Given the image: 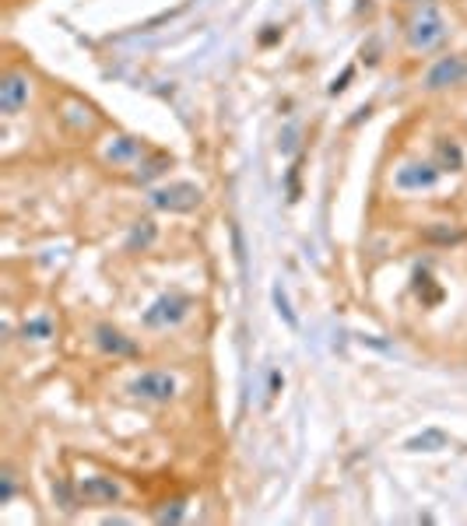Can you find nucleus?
Here are the masks:
<instances>
[{
    "mask_svg": "<svg viewBox=\"0 0 467 526\" xmlns=\"http://www.w3.org/2000/svg\"><path fill=\"white\" fill-rule=\"evenodd\" d=\"M450 36V25H446L443 11L425 0V4H415L404 18V39H408V50L411 53H432L446 43Z\"/></svg>",
    "mask_w": 467,
    "mask_h": 526,
    "instance_id": "nucleus-1",
    "label": "nucleus"
},
{
    "mask_svg": "<svg viewBox=\"0 0 467 526\" xmlns=\"http://www.w3.org/2000/svg\"><path fill=\"white\" fill-rule=\"evenodd\" d=\"M127 397L137 404H173L180 397V376L169 369H144L127 383Z\"/></svg>",
    "mask_w": 467,
    "mask_h": 526,
    "instance_id": "nucleus-2",
    "label": "nucleus"
},
{
    "mask_svg": "<svg viewBox=\"0 0 467 526\" xmlns=\"http://www.w3.org/2000/svg\"><path fill=\"white\" fill-rule=\"evenodd\" d=\"M201 200H204V190L197 183H187V179H176V183L148 190V204L166 214H190L201 207Z\"/></svg>",
    "mask_w": 467,
    "mask_h": 526,
    "instance_id": "nucleus-3",
    "label": "nucleus"
},
{
    "mask_svg": "<svg viewBox=\"0 0 467 526\" xmlns=\"http://www.w3.org/2000/svg\"><path fill=\"white\" fill-rule=\"evenodd\" d=\"M190 313H194V299H190V295L166 292V295H159V299L151 302L148 309H144L141 323L148 330H173V327H180Z\"/></svg>",
    "mask_w": 467,
    "mask_h": 526,
    "instance_id": "nucleus-4",
    "label": "nucleus"
},
{
    "mask_svg": "<svg viewBox=\"0 0 467 526\" xmlns=\"http://www.w3.org/2000/svg\"><path fill=\"white\" fill-rule=\"evenodd\" d=\"M460 85H467V60L457 57V53L439 57L422 78L425 92H450V88H460Z\"/></svg>",
    "mask_w": 467,
    "mask_h": 526,
    "instance_id": "nucleus-5",
    "label": "nucleus"
},
{
    "mask_svg": "<svg viewBox=\"0 0 467 526\" xmlns=\"http://www.w3.org/2000/svg\"><path fill=\"white\" fill-rule=\"evenodd\" d=\"M32 102V78L18 67H8L0 78V113L18 116Z\"/></svg>",
    "mask_w": 467,
    "mask_h": 526,
    "instance_id": "nucleus-6",
    "label": "nucleus"
},
{
    "mask_svg": "<svg viewBox=\"0 0 467 526\" xmlns=\"http://www.w3.org/2000/svg\"><path fill=\"white\" fill-rule=\"evenodd\" d=\"M81 505H95V509H106V505L123 502V484L109 474H88L78 481Z\"/></svg>",
    "mask_w": 467,
    "mask_h": 526,
    "instance_id": "nucleus-7",
    "label": "nucleus"
},
{
    "mask_svg": "<svg viewBox=\"0 0 467 526\" xmlns=\"http://www.w3.org/2000/svg\"><path fill=\"white\" fill-rule=\"evenodd\" d=\"M92 341L95 348L102 351V355L116 358V362H130V358H141V344L134 341V337H127L120 327H113V323H99V327L92 330Z\"/></svg>",
    "mask_w": 467,
    "mask_h": 526,
    "instance_id": "nucleus-8",
    "label": "nucleus"
},
{
    "mask_svg": "<svg viewBox=\"0 0 467 526\" xmlns=\"http://www.w3.org/2000/svg\"><path fill=\"white\" fill-rule=\"evenodd\" d=\"M144 155H148V144L134 134H113L102 144V158H106V165H116V169H134Z\"/></svg>",
    "mask_w": 467,
    "mask_h": 526,
    "instance_id": "nucleus-9",
    "label": "nucleus"
},
{
    "mask_svg": "<svg viewBox=\"0 0 467 526\" xmlns=\"http://www.w3.org/2000/svg\"><path fill=\"white\" fill-rule=\"evenodd\" d=\"M439 176L443 172L436 169V162H422V158H415V162H404L401 169L394 172V186L404 193H422V190H432V186L439 183Z\"/></svg>",
    "mask_w": 467,
    "mask_h": 526,
    "instance_id": "nucleus-10",
    "label": "nucleus"
},
{
    "mask_svg": "<svg viewBox=\"0 0 467 526\" xmlns=\"http://www.w3.org/2000/svg\"><path fill=\"white\" fill-rule=\"evenodd\" d=\"M60 123H64L67 130H74V134H92V130L99 127V116H95V109L88 106V102L67 99L64 109H60Z\"/></svg>",
    "mask_w": 467,
    "mask_h": 526,
    "instance_id": "nucleus-11",
    "label": "nucleus"
},
{
    "mask_svg": "<svg viewBox=\"0 0 467 526\" xmlns=\"http://www.w3.org/2000/svg\"><path fill=\"white\" fill-rule=\"evenodd\" d=\"M432 162H436L439 172H460L464 169V148L453 137H439L436 151H432Z\"/></svg>",
    "mask_w": 467,
    "mask_h": 526,
    "instance_id": "nucleus-12",
    "label": "nucleus"
},
{
    "mask_svg": "<svg viewBox=\"0 0 467 526\" xmlns=\"http://www.w3.org/2000/svg\"><path fill=\"white\" fill-rule=\"evenodd\" d=\"M169 165H173V158H169V155H155V151H148V155H144L141 162H137L134 169H130V176H134V183L148 186L151 179L166 176Z\"/></svg>",
    "mask_w": 467,
    "mask_h": 526,
    "instance_id": "nucleus-13",
    "label": "nucleus"
},
{
    "mask_svg": "<svg viewBox=\"0 0 467 526\" xmlns=\"http://www.w3.org/2000/svg\"><path fill=\"white\" fill-rule=\"evenodd\" d=\"M155 239H159V228H155V221H151V218L134 221V225H130V235H127V253H144V249H148Z\"/></svg>",
    "mask_w": 467,
    "mask_h": 526,
    "instance_id": "nucleus-14",
    "label": "nucleus"
},
{
    "mask_svg": "<svg viewBox=\"0 0 467 526\" xmlns=\"http://www.w3.org/2000/svg\"><path fill=\"white\" fill-rule=\"evenodd\" d=\"M53 334H57V323H53L50 316H32V320L22 323L25 344H43V341H50Z\"/></svg>",
    "mask_w": 467,
    "mask_h": 526,
    "instance_id": "nucleus-15",
    "label": "nucleus"
},
{
    "mask_svg": "<svg viewBox=\"0 0 467 526\" xmlns=\"http://www.w3.org/2000/svg\"><path fill=\"white\" fill-rule=\"evenodd\" d=\"M422 239L425 242H436V246H450V242L464 239V228L453 225V221H432V225L422 232Z\"/></svg>",
    "mask_w": 467,
    "mask_h": 526,
    "instance_id": "nucleus-16",
    "label": "nucleus"
},
{
    "mask_svg": "<svg viewBox=\"0 0 467 526\" xmlns=\"http://www.w3.org/2000/svg\"><path fill=\"white\" fill-rule=\"evenodd\" d=\"M53 498H57V505L67 512V516H71V512L81 505L78 484H71V481H67V477H57V481H53Z\"/></svg>",
    "mask_w": 467,
    "mask_h": 526,
    "instance_id": "nucleus-17",
    "label": "nucleus"
},
{
    "mask_svg": "<svg viewBox=\"0 0 467 526\" xmlns=\"http://www.w3.org/2000/svg\"><path fill=\"white\" fill-rule=\"evenodd\" d=\"M18 495V474L11 463H4V470H0V505H11Z\"/></svg>",
    "mask_w": 467,
    "mask_h": 526,
    "instance_id": "nucleus-18",
    "label": "nucleus"
},
{
    "mask_svg": "<svg viewBox=\"0 0 467 526\" xmlns=\"http://www.w3.org/2000/svg\"><path fill=\"white\" fill-rule=\"evenodd\" d=\"M183 516H187V502L183 498H169V502H162V509H155L159 523H180Z\"/></svg>",
    "mask_w": 467,
    "mask_h": 526,
    "instance_id": "nucleus-19",
    "label": "nucleus"
},
{
    "mask_svg": "<svg viewBox=\"0 0 467 526\" xmlns=\"http://www.w3.org/2000/svg\"><path fill=\"white\" fill-rule=\"evenodd\" d=\"M348 81H352V67H348L345 74H341V78H334V85H331V95H341L348 88Z\"/></svg>",
    "mask_w": 467,
    "mask_h": 526,
    "instance_id": "nucleus-20",
    "label": "nucleus"
},
{
    "mask_svg": "<svg viewBox=\"0 0 467 526\" xmlns=\"http://www.w3.org/2000/svg\"><path fill=\"white\" fill-rule=\"evenodd\" d=\"M295 148V130H285V141H281V151H292Z\"/></svg>",
    "mask_w": 467,
    "mask_h": 526,
    "instance_id": "nucleus-21",
    "label": "nucleus"
}]
</instances>
